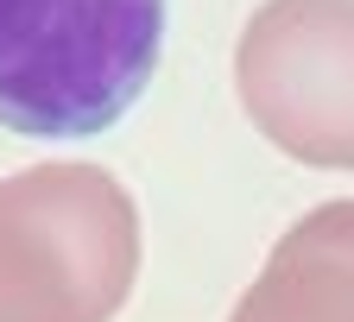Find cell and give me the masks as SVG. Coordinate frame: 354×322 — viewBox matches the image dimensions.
<instances>
[{
	"label": "cell",
	"instance_id": "6da1fadb",
	"mask_svg": "<svg viewBox=\"0 0 354 322\" xmlns=\"http://www.w3.org/2000/svg\"><path fill=\"white\" fill-rule=\"evenodd\" d=\"M165 51V0H0V126L19 140H95Z\"/></svg>",
	"mask_w": 354,
	"mask_h": 322
},
{
	"label": "cell",
	"instance_id": "3957f363",
	"mask_svg": "<svg viewBox=\"0 0 354 322\" xmlns=\"http://www.w3.org/2000/svg\"><path fill=\"white\" fill-rule=\"evenodd\" d=\"M247 120L310 171H354V0H259L234 44Z\"/></svg>",
	"mask_w": 354,
	"mask_h": 322
},
{
	"label": "cell",
	"instance_id": "7a4b0ae2",
	"mask_svg": "<svg viewBox=\"0 0 354 322\" xmlns=\"http://www.w3.org/2000/svg\"><path fill=\"white\" fill-rule=\"evenodd\" d=\"M140 278V202L102 164L0 183V322H114Z\"/></svg>",
	"mask_w": 354,
	"mask_h": 322
},
{
	"label": "cell",
	"instance_id": "277c9868",
	"mask_svg": "<svg viewBox=\"0 0 354 322\" xmlns=\"http://www.w3.org/2000/svg\"><path fill=\"white\" fill-rule=\"evenodd\" d=\"M228 322H354V196L297 215Z\"/></svg>",
	"mask_w": 354,
	"mask_h": 322
}]
</instances>
